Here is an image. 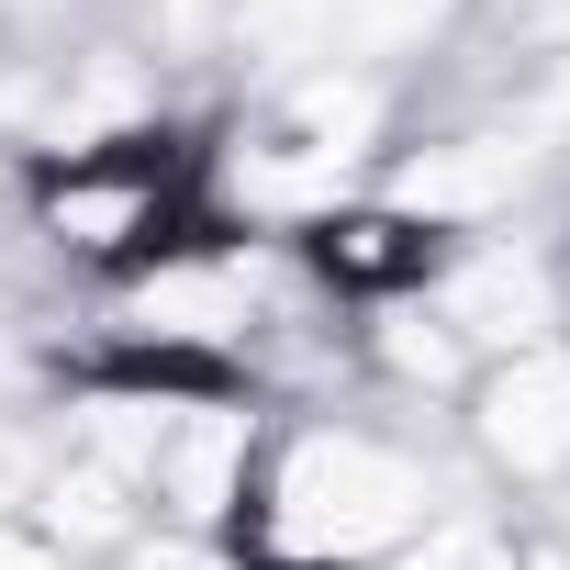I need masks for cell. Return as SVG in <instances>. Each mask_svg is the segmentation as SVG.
Instances as JSON below:
<instances>
[{
    "mask_svg": "<svg viewBox=\"0 0 570 570\" xmlns=\"http://www.w3.org/2000/svg\"><path fill=\"white\" fill-rule=\"evenodd\" d=\"M425 514V470L370 448V436H303L268 481V548L279 559H370L392 537H414Z\"/></svg>",
    "mask_w": 570,
    "mask_h": 570,
    "instance_id": "cell-1",
    "label": "cell"
},
{
    "mask_svg": "<svg viewBox=\"0 0 570 570\" xmlns=\"http://www.w3.org/2000/svg\"><path fill=\"white\" fill-rule=\"evenodd\" d=\"M481 448H492L514 481L570 470V358H559V347H514V358L481 381Z\"/></svg>",
    "mask_w": 570,
    "mask_h": 570,
    "instance_id": "cell-2",
    "label": "cell"
},
{
    "mask_svg": "<svg viewBox=\"0 0 570 570\" xmlns=\"http://www.w3.org/2000/svg\"><path fill=\"white\" fill-rule=\"evenodd\" d=\"M146 481H157V503H179L190 525H213V514H235V481H246V414H179V425H157V459H146Z\"/></svg>",
    "mask_w": 570,
    "mask_h": 570,
    "instance_id": "cell-3",
    "label": "cell"
},
{
    "mask_svg": "<svg viewBox=\"0 0 570 570\" xmlns=\"http://www.w3.org/2000/svg\"><path fill=\"white\" fill-rule=\"evenodd\" d=\"M436 325H448V336H492V347H537V325H548V279H537V257H470V268L448 279Z\"/></svg>",
    "mask_w": 570,
    "mask_h": 570,
    "instance_id": "cell-4",
    "label": "cell"
},
{
    "mask_svg": "<svg viewBox=\"0 0 570 570\" xmlns=\"http://www.w3.org/2000/svg\"><path fill=\"white\" fill-rule=\"evenodd\" d=\"M46 224H57L68 246L112 257V246H135V235L157 224V179H146V168H68V179L46 190Z\"/></svg>",
    "mask_w": 570,
    "mask_h": 570,
    "instance_id": "cell-5",
    "label": "cell"
},
{
    "mask_svg": "<svg viewBox=\"0 0 570 570\" xmlns=\"http://www.w3.org/2000/svg\"><path fill=\"white\" fill-rule=\"evenodd\" d=\"M503 190H514L503 146H425V157L392 179V202H403L414 224H470V213H492Z\"/></svg>",
    "mask_w": 570,
    "mask_h": 570,
    "instance_id": "cell-6",
    "label": "cell"
},
{
    "mask_svg": "<svg viewBox=\"0 0 570 570\" xmlns=\"http://www.w3.org/2000/svg\"><path fill=\"white\" fill-rule=\"evenodd\" d=\"M370 124H381V90L325 68V79H303V90H292V112H279V146H292L303 168H347V157L370 146Z\"/></svg>",
    "mask_w": 570,
    "mask_h": 570,
    "instance_id": "cell-7",
    "label": "cell"
},
{
    "mask_svg": "<svg viewBox=\"0 0 570 570\" xmlns=\"http://www.w3.org/2000/svg\"><path fill=\"white\" fill-rule=\"evenodd\" d=\"M135 325L146 336H235L246 325V292H235V268H157L146 292H135Z\"/></svg>",
    "mask_w": 570,
    "mask_h": 570,
    "instance_id": "cell-8",
    "label": "cell"
},
{
    "mask_svg": "<svg viewBox=\"0 0 570 570\" xmlns=\"http://www.w3.org/2000/svg\"><path fill=\"white\" fill-rule=\"evenodd\" d=\"M425 246L403 235V213H347V224H325V268H347V279H403Z\"/></svg>",
    "mask_w": 570,
    "mask_h": 570,
    "instance_id": "cell-9",
    "label": "cell"
},
{
    "mask_svg": "<svg viewBox=\"0 0 570 570\" xmlns=\"http://www.w3.org/2000/svg\"><path fill=\"white\" fill-rule=\"evenodd\" d=\"M403 570H525V559H514V537H503V525L448 514V525H425V537L403 548Z\"/></svg>",
    "mask_w": 570,
    "mask_h": 570,
    "instance_id": "cell-10",
    "label": "cell"
},
{
    "mask_svg": "<svg viewBox=\"0 0 570 570\" xmlns=\"http://www.w3.org/2000/svg\"><path fill=\"white\" fill-rule=\"evenodd\" d=\"M392 370H403V381H448V370H459V336L425 325V314H403V325H392Z\"/></svg>",
    "mask_w": 570,
    "mask_h": 570,
    "instance_id": "cell-11",
    "label": "cell"
},
{
    "mask_svg": "<svg viewBox=\"0 0 570 570\" xmlns=\"http://www.w3.org/2000/svg\"><path fill=\"white\" fill-rule=\"evenodd\" d=\"M0 570H57V559H46L35 537H12V525H0Z\"/></svg>",
    "mask_w": 570,
    "mask_h": 570,
    "instance_id": "cell-12",
    "label": "cell"
},
{
    "mask_svg": "<svg viewBox=\"0 0 570 570\" xmlns=\"http://www.w3.org/2000/svg\"><path fill=\"white\" fill-rule=\"evenodd\" d=\"M146 570H213V559H202V548H157Z\"/></svg>",
    "mask_w": 570,
    "mask_h": 570,
    "instance_id": "cell-13",
    "label": "cell"
}]
</instances>
